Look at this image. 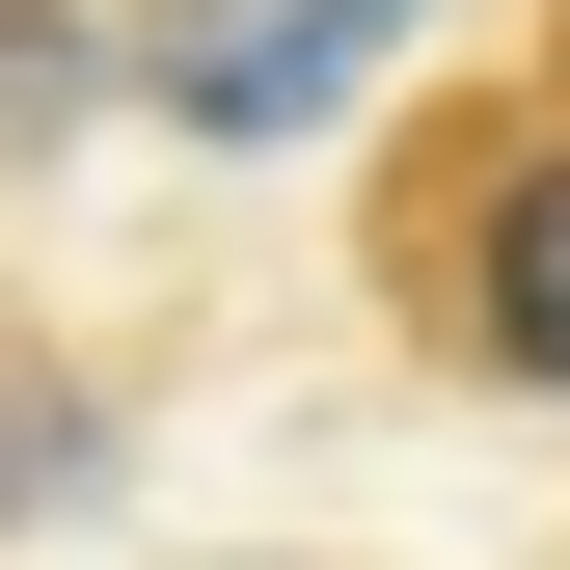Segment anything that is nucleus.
<instances>
[{
	"label": "nucleus",
	"mask_w": 570,
	"mask_h": 570,
	"mask_svg": "<svg viewBox=\"0 0 570 570\" xmlns=\"http://www.w3.org/2000/svg\"><path fill=\"white\" fill-rule=\"evenodd\" d=\"M353 326L407 381L570 435V0H517L489 55H435L353 136Z\"/></svg>",
	"instance_id": "1"
}]
</instances>
